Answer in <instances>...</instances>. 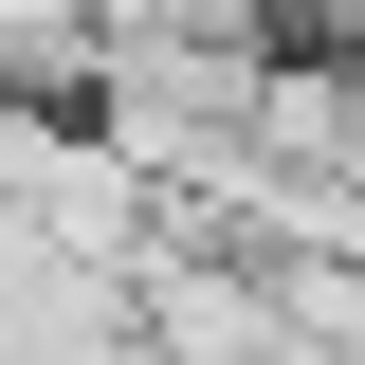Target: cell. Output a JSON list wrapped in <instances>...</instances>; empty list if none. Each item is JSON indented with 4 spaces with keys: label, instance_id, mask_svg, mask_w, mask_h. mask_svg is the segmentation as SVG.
Instances as JSON below:
<instances>
[{
    "label": "cell",
    "instance_id": "obj_1",
    "mask_svg": "<svg viewBox=\"0 0 365 365\" xmlns=\"http://www.w3.org/2000/svg\"><path fill=\"white\" fill-rule=\"evenodd\" d=\"M146 329L182 365H292V292H237V274H146Z\"/></svg>",
    "mask_w": 365,
    "mask_h": 365
}]
</instances>
